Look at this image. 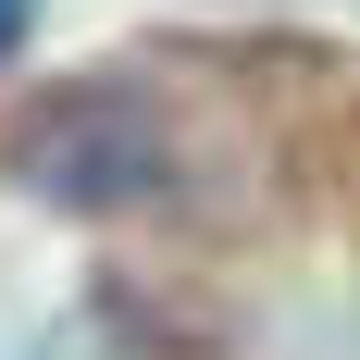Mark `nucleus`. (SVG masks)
Listing matches in <instances>:
<instances>
[{
	"mask_svg": "<svg viewBox=\"0 0 360 360\" xmlns=\"http://www.w3.org/2000/svg\"><path fill=\"white\" fill-rule=\"evenodd\" d=\"M13 37H25V0H0V50H13Z\"/></svg>",
	"mask_w": 360,
	"mask_h": 360,
	"instance_id": "f257e3e1",
	"label": "nucleus"
}]
</instances>
